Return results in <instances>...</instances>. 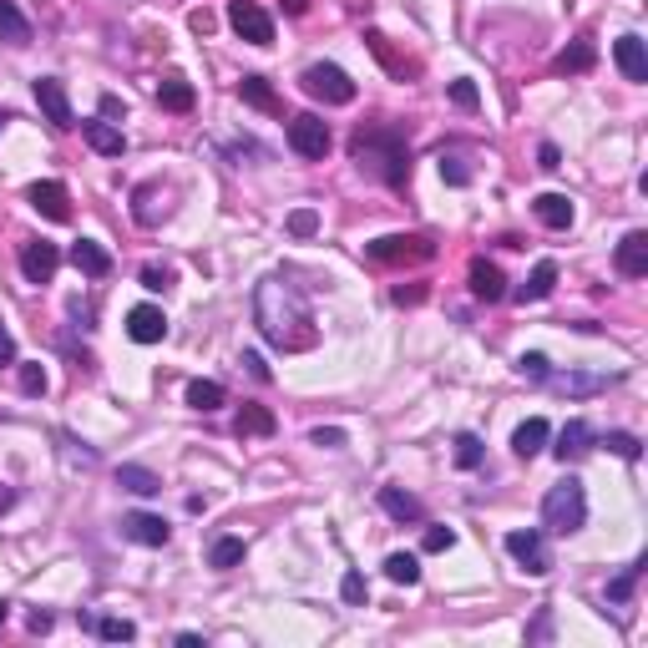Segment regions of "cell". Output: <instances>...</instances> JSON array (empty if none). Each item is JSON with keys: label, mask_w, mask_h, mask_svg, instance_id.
<instances>
[{"label": "cell", "mask_w": 648, "mask_h": 648, "mask_svg": "<svg viewBox=\"0 0 648 648\" xmlns=\"http://www.w3.org/2000/svg\"><path fill=\"white\" fill-rule=\"evenodd\" d=\"M254 314H259V330L274 350H309L319 340V324H314V304L304 294V284H294L289 274H274L259 284L254 294Z\"/></svg>", "instance_id": "1"}, {"label": "cell", "mask_w": 648, "mask_h": 648, "mask_svg": "<svg viewBox=\"0 0 648 648\" xmlns=\"http://www.w3.org/2000/svg\"><path fill=\"white\" fill-rule=\"evenodd\" d=\"M350 157L360 162V173L400 188L405 173H411V157H405V137L390 132V127H360L355 142H350Z\"/></svg>", "instance_id": "2"}, {"label": "cell", "mask_w": 648, "mask_h": 648, "mask_svg": "<svg viewBox=\"0 0 648 648\" xmlns=\"http://www.w3.org/2000/svg\"><path fill=\"white\" fill-rule=\"evenodd\" d=\"M583 522H588V492H583V481H578V476H562L552 492L542 497V527H547L552 537H573V532H583Z\"/></svg>", "instance_id": "3"}, {"label": "cell", "mask_w": 648, "mask_h": 648, "mask_svg": "<svg viewBox=\"0 0 648 648\" xmlns=\"http://www.w3.org/2000/svg\"><path fill=\"white\" fill-rule=\"evenodd\" d=\"M299 87H304L309 97H319V102H330V107H350V102H355V81H350V71L335 66V61H314V66H304Z\"/></svg>", "instance_id": "4"}, {"label": "cell", "mask_w": 648, "mask_h": 648, "mask_svg": "<svg viewBox=\"0 0 648 648\" xmlns=\"http://www.w3.org/2000/svg\"><path fill=\"white\" fill-rule=\"evenodd\" d=\"M370 259L375 264H426V259H436V243L421 233H390V238L370 243Z\"/></svg>", "instance_id": "5"}, {"label": "cell", "mask_w": 648, "mask_h": 648, "mask_svg": "<svg viewBox=\"0 0 648 648\" xmlns=\"http://www.w3.org/2000/svg\"><path fill=\"white\" fill-rule=\"evenodd\" d=\"M228 26L249 41V46H269L274 41V21L259 0H228Z\"/></svg>", "instance_id": "6"}, {"label": "cell", "mask_w": 648, "mask_h": 648, "mask_svg": "<svg viewBox=\"0 0 648 648\" xmlns=\"http://www.w3.org/2000/svg\"><path fill=\"white\" fill-rule=\"evenodd\" d=\"M36 107L46 112V122H51L56 132H71V127H76V112H71L66 87H61L56 76H36Z\"/></svg>", "instance_id": "7"}, {"label": "cell", "mask_w": 648, "mask_h": 648, "mask_svg": "<svg viewBox=\"0 0 648 648\" xmlns=\"http://www.w3.org/2000/svg\"><path fill=\"white\" fill-rule=\"evenodd\" d=\"M507 552L527 567L532 578H547V573H552V557H547V542H542L537 527H527V532H507Z\"/></svg>", "instance_id": "8"}, {"label": "cell", "mask_w": 648, "mask_h": 648, "mask_svg": "<svg viewBox=\"0 0 648 648\" xmlns=\"http://www.w3.org/2000/svg\"><path fill=\"white\" fill-rule=\"evenodd\" d=\"M289 147H294L299 157H324V152H330V127H324L314 112H299V117L289 122Z\"/></svg>", "instance_id": "9"}, {"label": "cell", "mask_w": 648, "mask_h": 648, "mask_svg": "<svg viewBox=\"0 0 648 648\" xmlns=\"http://www.w3.org/2000/svg\"><path fill=\"white\" fill-rule=\"evenodd\" d=\"M56 269H61V249H56V243L36 238V243H26V249H21V274L31 284H51Z\"/></svg>", "instance_id": "10"}, {"label": "cell", "mask_w": 648, "mask_h": 648, "mask_svg": "<svg viewBox=\"0 0 648 648\" xmlns=\"http://www.w3.org/2000/svg\"><path fill=\"white\" fill-rule=\"evenodd\" d=\"M122 537H132V542H142V547H168L173 527L162 522V517H152V512H127V517H122Z\"/></svg>", "instance_id": "11"}, {"label": "cell", "mask_w": 648, "mask_h": 648, "mask_svg": "<svg viewBox=\"0 0 648 648\" xmlns=\"http://www.w3.org/2000/svg\"><path fill=\"white\" fill-rule=\"evenodd\" d=\"M127 335H132L137 345H157L162 335H168V314H162L157 304H137V309L127 314Z\"/></svg>", "instance_id": "12"}, {"label": "cell", "mask_w": 648, "mask_h": 648, "mask_svg": "<svg viewBox=\"0 0 648 648\" xmlns=\"http://www.w3.org/2000/svg\"><path fill=\"white\" fill-rule=\"evenodd\" d=\"M613 264H618L623 279H643V274H648V233H643V228H633V233L618 243Z\"/></svg>", "instance_id": "13"}, {"label": "cell", "mask_w": 648, "mask_h": 648, "mask_svg": "<svg viewBox=\"0 0 648 648\" xmlns=\"http://www.w3.org/2000/svg\"><path fill=\"white\" fill-rule=\"evenodd\" d=\"M26 198H31V208H36V213H46L51 223H66V218H71V198H66V188H61V183H31V188H26Z\"/></svg>", "instance_id": "14"}, {"label": "cell", "mask_w": 648, "mask_h": 648, "mask_svg": "<svg viewBox=\"0 0 648 648\" xmlns=\"http://www.w3.org/2000/svg\"><path fill=\"white\" fill-rule=\"evenodd\" d=\"M593 441H598V436H593V426H588V421H567V426L557 431V446H552V451H557V461L567 466V461L588 456V451H593Z\"/></svg>", "instance_id": "15"}, {"label": "cell", "mask_w": 648, "mask_h": 648, "mask_svg": "<svg viewBox=\"0 0 648 648\" xmlns=\"http://www.w3.org/2000/svg\"><path fill=\"white\" fill-rule=\"evenodd\" d=\"M613 61H618V71L628 81H648V51H643L638 36H618L613 41Z\"/></svg>", "instance_id": "16"}, {"label": "cell", "mask_w": 648, "mask_h": 648, "mask_svg": "<svg viewBox=\"0 0 648 648\" xmlns=\"http://www.w3.org/2000/svg\"><path fill=\"white\" fill-rule=\"evenodd\" d=\"M71 264L87 274V279H107V274H112V254L102 249V243H92V238L71 243Z\"/></svg>", "instance_id": "17"}, {"label": "cell", "mask_w": 648, "mask_h": 648, "mask_svg": "<svg viewBox=\"0 0 648 648\" xmlns=\"http://www.w3.org/2000/svg\"><path fill=\"white\" fill-rule=\"evenodd\" d=\"M471 294L486 299V304L507 299V279H502V269H497V264H486V259H471Z\"/></svg>", "instance_id": "18"}, {"label": "cell", "mask_w": 648, "mask_h": 648, "mask_svg": "<svg viewBox=\"0 0 648 648\" xmlns=\"http://www.w3.org/2000/svg\"><path fill=\"white\" fill-rule=\"evenodd\" d=\"M532 213H537L547 228H573V198H567V193H537V198H532Z\"/></svg>", "instance_id": "19"}, {"label": "cell", "mask_w": 648, "mask_h": 648, "mask_svg": "<svg viewBox=\"0 0 648 648\" xmlns=\"http://www.w3.org/2000/svg\"><path fill=\"white\" fill-rule=\"evenodd\" d=\"M547 436H552V426H547L542 416H532V421H522V426H517V436H512V451H517L522 461H532V456H542Z\"/></svg>", "instance_id": "20"}, {"label": "cell", "mask_w": 648, "mask_h": 648, "mask_svg": "<svg viewBox=\"0 0 648 648\" xmlns=\"http://www.w3.org/2000/svg\"><path fill=\"white\" fill-rule=\"evenodd\" d=\"M81 137H87L92 152H102V157H122V147H127L122 127H112V122H81Z\"/></svg>", "instance_id": "21"}, {"label": "cell", "mask_w": 648, "mask_h": 648, "mask_svg": "<svg viewBox=\"0 0 648 648\" xmlns=\"http://www.w3.org/2000/svg\"><path fill=\"white\" fill-rule=\"evenodd\" d=\"M380 507H385V517H395V522H421V497L400 492V486H380Z\"/></svg>", "instance_id": "22"}, {"label": "cell", "mask_w": 648, "mask_h": 648, "mask_svg": "<svg viewBox=\"0 0 648 648\" xmlns=\"http://www.w3.org/2000/svg\"><path fill=\"white\" fill-rule=\"evenodd\" d=\"M117 486L132 497H157L162 492V476L147 471V466H117Z\"/></svg>", "instance_id": "23"}, {"label": "cell", "mask_w": 648, "mask_h": 648, "mask_svg": "<svg viewBox=\"0 0 648 648\" xmlns=\"http://www.w3.org/2000/svg\"><path fill=\"white\" fill-rule=\"evenodd\" d=\"M0 41L6 46H31V21L16 11V0H0Z\"/></svg>", "instance_id": "24"}, {"label": "cell", "mask_w": 648, "mask_h": 648, "mask_svg": "<svg viewBox=\"0 0 648 648\" xmlns=\"http://www.w3.org/2000/svg\"><path fill=\"white\" fill-rule=\"evenodd\" d=\"M552 289H557V264H552V259H542V264L532 269V279L517 289V304H537V299H547Z\"/></svg>", "instance_id": "25"}, {"label": "cell", "mask_w": 648, "mask_h": 648, "mask_svg": "<svg viewBox=\"0 0 648 648\" xmlns=\"http://www.w3.org/2000/svg\"><path fill=\"white\" fill-rule=\"evenodd\" d=\"M385 578L400 583V588H416V583H421V562H416L411 552H390V557H385Z\"/></svg>", "instance_id": "26"}, {"label": "cell", "mask_w": 648, "mask_h": 648, "mask_svg": "<svg viewBox=\"0 0 648 648\" xmlns=\"http://www.w3.org/2000/svg\"><path fill=\"white\" fill-rule=\"evenodd\" d=\"M238 97L249 102V107H259V112H279V97L269 92L264 76H243V81H238Z\"/></svg>", "instance_id": "27"}, {"label": "cell", "mask_w": 648, "mask_h": 648, "mask_svg": "<svg viewBox=\"0 0 648 648\" xmlns=\"http://www.w3.org/2000/svg\"><path fill=\"white\" fill-rule=\"evenodd\" d=\"M593 61H598V51H593V41H573V46H567V51H562V56H557L552 66H557L562 76H578V71H588Z\"/></svg>", "instance_id": "28"}, {"label": "cell", "mask_w": 648, "mask_h": 648, "mask_svg": "<svg viewBox=\"0 0 648 648\" xmlns=\"http://www.w3.org/2000/svg\"><path fill=\"white\" fill-rule=\"evenodd\" d=\"M157 102L168 107V112H193V87H188L183 76H168V81L157 87Z\"/></svg>", "instance_id": "29"}, {"label": "cell", "mask_w": 648, "mask_h": 648, "mask_svg": "<svg viewBox=\"0 0 648 648\" xmlns=\"http://www.w3.org/2000/svg\"><path fill=\"white\" fill-rule=\"evenodd\" d=\"M243 552H249V547H243V537H218V542L208 547V562L218 567V573H228V567L243 562Z\"/></svg>", "instance_id": "30"}, {"label": "cell", "mask_w": 648, "mask_h": 648, "mask_svg": "<svg viewBox=\"0 0 648 648\" xmlns=\"http://www.w3.org/2000/svg\"><path fill=\"white\" fill-rule=\"evenodd\" d=\"M238 436H274V416L264 405H243L238 411Z\"/></svg>", "instance_id": "31"}, {"label": "cell", "mask_w": 648, "mask_h": 648, "mask_svg": "<svg viewBox=\"0 0 648 648\" xmlns=\"http://www.w3.org/2000/svg\"><path fill=\"white\" fill-rule=\"evenodd\" d=\"M223 400H228V395H223L218 380H193V385H188V405H193V411H218Z\"/></svg>", "instance_id": "32"}, {"label": "cell", "mask_w": 648, "mask_h": 648, "mask_svg": "<svg viewBox=\"0 0 648 648\" xmlns=\"http://www.w3.org/2000/svg\"><path fill=\"white\" fill-rule=\"evenodd\" d=\"M547 385H557L567 395H588V390H603L608 380L603 375H547Z\"/></svg>", "instance_id": "33"}, {"label": "cell", "mask_w": 648, "mask_h": 648, "mask_svg": "<svg viewBox=\"0 0 648 648\" xmlns=\"http://www.w3.org/2000/svg\"><path fill=\"white\" fill-rule=\"evenodd\" d=\"M481 456H486V451H481V436L461 431V436H456V466H461V471H476Z\"/></svg>", "instance_id": "34"}, {"label": "cell", "mask_w": 648, "mask_h": 648, "mask_svg": "<svg viewBox=\"0 0 648 648\" xmlns=\"http://www.w3.org/2000/svg\"><path fill=\"white\" fill-rule=\"evenodd\" d=\"M92 628H97L107 643H132V638H137V623H127V618H97Z\"/></svg>", "instance_id": "35"}, {"label": "cell", "mask_w": 648, "mask_h": 648, "mask_svg": "<svg viewBox=\"0 0 648 648\" xmlns=\"http://www.w3.org/2000/svg\"><path fill=\"white\" fill-rule=\"evenodd\" d=\"M517 375H522V380H532V385H547L552 365H547V355H537V350H532V355H522V360H517Z\"/></svg>", "instance_id": "36"}, {"label": "cell", "mask_w": 648, "mask_h": 648, "mask_svg": "<svg viewBox=\"0 0 648 648\" xmlns=\"http://www.w3.org/2000/svg\"><path fill=\"white\" fill-rule=\"evenodd\" d=\"M603 446H608L613 456H623V461H638V456H643L638 436H628V431H608V436H603Z\"/></svg>", "instance_id": "37"}, {"label": "cell", "mask_w": 648, "mask_h": 648, "mask_svg": "<svg viewBox=\"0 0 648 648\" xmlns=\"http://www.w3.org/2000/svg\"><path fill=\"white\" fill-rule=\"evenodd\" d=\"M638 573H643V562H633L628 573H618V578L608 583V603H628V598H633V583H638Z\"/></svg>", "instance_id": "38"}, {"label": "cell", "mask_w": 648, "mask_h": 648, "mask_svg": "<svg viewBox=\"0 0 648 648\" xmlns=\"http://www.w3.org/2000/svg\"><path fill=\"white\" fill-rule=\"evenodd\" d=\"M309 441H314V446H324V451H340V446H345V431H340V426H314V431H309Z\"/></svg>", "instance_id": "39"}, {"label": "cell", "mask_w": 648, "mask_h": 648, "mask_svg": "<svg viewBox=\"0 0 648 648\" xmlns=\"http://www.w3.org/2000/svg\"><path fill=\"white\" fill-rule=\"evenodd\" d=\"M340 598L360 608V603L370 598V588H365V578H360V573H345V583H340Z\"/></svg>", "instance_id": "40"}, {"label": "cell", "mask_w": 648, "mask_h": 648, "mask_svg": "<svg viewBox=\"0 0 648 648\" xmlns=\"http://www.w3.org/2000/svg\"><path fill=\"white\" fill-rule=\"evenodd\" d=\"M238 365L249 370L259 385H269V380H274V370H269V365H264V355H254V350H243V355H238Z\"/></svg>", "instance_id": "41"}, {"label": "cell", "mask_w": 648, "mask_h": 648, "mask_svg": "<svg viewBox=\"0 0 648 648\" xmlns=\"http://www.w3.org/2000/svg\"><path fill=\"white\" fill-rule=\"evenodd\" d=\"M451 102H456V107H466V112H471V107H476V102H481V92H476V87H471V81H466V76H461V81H451Z\"/></svg>", "instance_id": "42"}, {"label": "cell", "mask_w": 648, "mask_h": 648, "mask_svg": "<svg viewBox=\"0 0 648 648\" xmlns=\"http://www.w3.org/2000/svg\"><path fill=\"white\" fill-rule=\"evenodd\" d=\"M21 390H26V395H46V370H41V365H26V370H21Z\"/></svg>", "instance_id": "43"}, {"label": "cell", "mask_w": 648, "mask_h": 648, "mask_svg": "<svg viewBox=\"0 0 648 648\" xmlns=\"http://www.w3.org/2000/svg\"><path fill=\"white\" fill-rule=\"evenodd\" d=\"M168 284H173V274H168V269H157V264H147V269H142V289L162 294V289H168Z\"/></svg>", "instance_id": "44"}, {"label": "cell", "mask_w": 648, "mask_h": 648, "mask_svg": "<svg viewBox=\"0 0 648 648\" xmlns=\"http://www.w3.org/2000/svg\"><path fill=\"white\" fill-rule=\"evenodd\" d=\"M319 228V213L314 208H299L294 218H289V233H314Z\"/></svg>", "instance_id": "45"}, {"label": "cell", "mask_w": 648, "mask_h": 648, "mask_svg": "<svg viewBox=\"0 0 648 648\" xmlns=\"http://www.w3.org/2000/svg\"><path fill=\"white\" fill-rule=\"evenodd\" d=\"M451 542H456V532H451V527H431V532H426V552H446Z\"/></svg>", "instance_id": "46"}, {"label": "cell", "mask_w": 648, "mask_h": 648, "mask_svg": "<svg viewBox=\"0 0 648 648\" xmlns=\"http://www.w3.org/2000/svg\"><path fill=\"white\" fill-rule=\"evenodd\" d=\"M0 365H16V335L6 330V319H0Z\"/></svg>", "instance_id": "47"}, {"label": "cell", "mask_w": 648, "mask_h": 648, "mask_svg": "<svg viewBox=\"0 0 648 648\" xmlns=\"http://www.w3.org/2000/svg\"><path fill=\"white\" fill-rule=\"evenodd\" d=\"M537 168H547V173H557V168H562V152H557L552 142H542V147H537Z\"/></svg>", "instance_id": "48"}, {"label": "cell", "mask_w": 648, "mask_h": 648, "mask_svg": "<svg viewBox=\"0 0 648 648\" xmlns=\"http://www.w3.org/2000/svg\"><path fill=\"white\" fill-rule=\"evenodd\" d=\"M441 178H446V183H456V188H461V183H466V178H471V173H466V168H461V162H456V157H446V162H441Z\"/></svg>", "instance_id": "49"}, {"label": "cell", "mask_w": 648, "mask_h": 648, "mask_svg": "<svg viewBox=\"0 0 648 648\" xmlns=\"http://www.w3.org/2000/svg\"><path fill=\"white\" fill-rule=\"evenodd\" d=\"M547 633H552V608H542V613H537V623L527 628V638H547Z\"/></svg>", "instance_id": "50"}, {"label": "cell", "mask_w": 648, "mask_h": 648, "mask_svg": "<svg viewBox=\"0 0 648 648\" xmlns=\"http://www.w3.org/2000/svg\"><path fill=\"white\" fill-rule=\"evenodd\" d=\"M31 633H51V613L36 608V613H31Z\"/></svg>", "instance_id": "51"}, {"label": "cell", "mask_w": 648, "mask_h": 648, "mask_svg": "<svg viewBox=\"0 0 648 648\" xmlns=\"http://www.w3.org/2000/svg\"><path fill=\"white\" fill-rule=\"evenodd\" d=\"M416 299H421V289H405V284L395 289V304H416Z\"/></svg>", "instance_id": "52"}, {"label": "cell", "mask_w": 648, "mask_h": 648, "mask_svg": "<svg viewBox=\"0 0 648 648\" xmlns=\"http://www.w3.org/2000/svg\"><path fill=\"white\" fill-rule=\"evenodd\" d=\"M284 6H289V16H304V6H309V0H284Z\"/></svg>", "instance_id": "53"}, {"label": "cell", "mask_w": 648, "mask_h": 648, "mask_svg": "<svg viewBox=\"0 0 648 648\" xmlns=\"http://www.w3.org/2000/svg\"><path fill=\"white\" fill-rule=\"evenodd\" d=\"M6 613H11V603H6V598H0V628H6Z\"/></svg>", "instance_id": "54"}, {"label": "cell", "mask_w": 648, "mask_h": 648, "mask_svg": "<svg viewBox=\"0 0 648 648\" xmlns=\"http://www.w3.org/2000/svg\"><path fill=\"white\" fill-rule=\"evenodd\" d=\"M11 502H16V497H11V492H0V512H6V507H11Z\"/></svg>", "instance_id": "55"}]
</instances>
